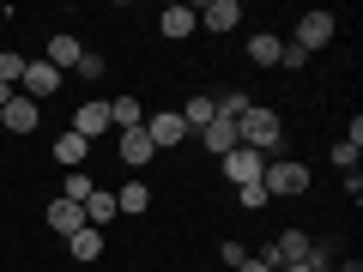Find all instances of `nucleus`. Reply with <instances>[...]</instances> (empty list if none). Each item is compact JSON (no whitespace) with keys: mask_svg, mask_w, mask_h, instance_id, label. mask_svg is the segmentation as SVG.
I'll list each match as a JSON object with an SVG mask.
<instances>
[{"mask_svg":"<svg viewBox=\"0 0 363 272\" xmlns=\"http://www.w3.org/2000/svg\"><path fill=\"white\" fill-rule=\"evenodd\" d=\"M236 140H242L248 152H260V157H279V152H285V121L255 103L242 121H236Z\"/></svg>","mask_w":363,"mask_h":272,"instance_id":"1","label":"nucleus"},{"mask_svg":"<svg viewBox=\"0 0 363 272\" xmlns=\"http://www.w3.org/2000/svg\"><path fill=\"white\" fill-rule=\"evenodd\" d=\"M260 188H267V200H291L309 188V164H297V157H267V169H260Z\"/></svg>","mask_w":363,"mask_h":272,"instance_id":"2","label":"nucleus"},{"mask_svg":"<svg viewBox=\"0 0 363 272\" xmlns=\"http://www.w3.org/2000/svg\"><path fill=\"white\" fill-rule=\"evenodd\" d=\"M333 30H339L333 13H303V18H297V49H303V55L327 49V42H333Z\"/></svg>","mask_w":363,"mask_h":272,"instance_id":"3","label":"nucleus"},{"mask_svg":"<svg viewBox=\"0 0 363 272\" xmlns=\"http://www.w3.org/2000/svg\"><path fill=\"white\" fill-rule=\"evenodd\" d=\"M145 140H152L157 152H169V145L188 140V121H182L176 109H157V115H145Z\"/></svg>","mask_w":363,"mask_h":272,"instance_id":"4","label":"nucleus"},{"mask_svg":"<svg viewBox=\"0 0 363 272\" xmlns=\"http://www.w3.org/2000/svg\"><path fill=\"white\" fill-rule=\"evenodd\" d=\"M55 91H61V73H55L49 61H25V79H18V97L43 103V97H55Z\"/></svg>","mask_w":363,"mask_h":272,"instance_id":"5","label":"nucleus"},{"mask_svg":"<svg viewBox=\"0 0 363 272\" xmlns=\"http://www.w3.org/2000/svg\"><path fill=\"white\" fill-rule=\"evenodd\" d=\"M37 121H43V103H30V97L13 91V103L0 109V133H37Z\"/></svg>","mask_w":363,"mask_h":272,"instance_id":"6","label":"nucleus"},{"mask_svg":"<svg viewBox=\"0 0 363 272\" xmlns=\"http://www.w3.org/2000/svg\"><path fill=\"white\" fill-rule=\"evenodd\" d=\"M218 164H224V176H230L236 188H248V181H260L267 157H260V152H248V145H236V152H230V157H218Z\"/></svg>","mask_w":363,"mask_h":272,"instance_id":"7","label":"nucleus"},{"mask_svg":"<svg viewBox=\"0 0 363 272\" xmlns=\"http://www.w3.org/2000/svg\"><path fill=\"white\" fill-rule=\"evenodd\" d=\"M194 25H206L212 37H224V30L242 25V6H236V0H206V13H194Z\"/></svg>","mask_w":363,"mask_h":272,"instance_id":"8","label":"nucleus"},{"mask_svg":"<svg viewBox=\"0 0 363 272\" xmlns=\"http://www.w3.org/2000/svg\"><path fill=\"white\" fill-rule=\"evenodd\" d=\"M73 133H79V140L109 133V103H97V97H91V103H79V109H73Z\"/></svg>","mask_w":363,"mask_h":272,"instance_id":"9","label":"nucleus"},{"mask_svg":"<svg viewBox=\"0 0 363 272\" xmlns=\"http://www.w3.org/2000/svg\"><path fill=\"white\" fill-rule=\"evenodd\" d=\"M200 140H206V152H212V157H230L236 145H242V140H236V121H224V115H212L206 128H200Z\"/></svg>","mask_w":363,"mask_h":272,"instance_id":"10","label":"nucleus"},{"mask_svg":"<svg viewBox=\"0 0 363 272\" xmlns=\"http://www.w3.org/2000/svg\"><path fill=\"white\" fill-rule=\"evenodd\" d=\"M43 218H49L55 236H79V230H85V206H73V200H55Z\"/></svg>","mask_w":363,"mask_h":272,"instance_id":"11","label":"nucleus"},{"mask_svg":"<svg viewBox=\"0 0 363 272\" xmlns=\"http://www.w3.org/2000/svg\"><path fill=\"white\" fill-rule=\"evenodd\" d=\"M157 30H164L169 42H182V37H194V6H164V13H157Z\"/></svg>","mask_w":363,"mask_h":272,"instance_id":"12","label":"nucleus"},{"mask_svg":"<svg viewBox=\"0 0 363 272\" xmlns=\"http://www.w3.org/2000/svg\"><path fill=\"white\" fill-rule=\"evenodd\" d=\"M152 157H157V145L145 140V128H128V133H121V164L145 169V164H152Z\"/></svg>","mask_w":363,"mask_h":272,"instance_id":"13","label":"nucleus"},{"mask_svg":"<svg viewBox=\"0 0 363 272\" xmlns=\"http://www.w3.org/2000/svg\"><path fill=\"white\" fill-rule=\"evenodd\" d=\"M79 55H85V49H79V37L55 30V37H49V55H43V61H49L55 73H67V67H79Z\"/></svg>","mask_w":363,"mask_h":272,"instance_id":"14","label":"nucleus"},{"mask_svg":"<svg viewBox=\"0 0 363 272\" xmlns=\"http://www.w3.org/2000/svg\"><path fill=\"white\" fill-rule=\"evenodd\" d=\"M116 194H109V188H91V200H85V224L91 230H109V218H116Z\"/></svg>","mask_w":363,"mask_h":272,"instance_id":"15","label":"nucleus"},{"mask_svg":"<svg viewBox=\"0 0 363 272\" xmlns=\"http://www.w3.org/2000/svg\"><path fill=\"white\" fill-rule=\"evenodd\" d=\"M109 128H116V133L145 128V109H140V97H109Z\"/></svg>","mask_w":363,"mask_h":272,"instance_id":"16","label":"nucleus"},{"mask_svg":"<svg viewBox=\"0 0 363 272\" xmlns=\"http://www.w3.org/2000/svg\"><path fill=\"white\" fill-rule=\"evenodd\" d=\"M309 236H303V230H279V236H272V260H279V266H285V260H309Z\"/></svg>","mask_w":363,"mask_h":272,"instance_id":"17","label":"nucleus"},{"mask_svg":"<svg viewBox=\"0 0 363 272\" xmlns=\"http://www.w3.org/2000/svg\"><path fill=\"white\" fill-rule=\"evenodd\" d=\"M85 152H91V140H79L73 128L55 140V164H67V169H85Z\"/></svg>","mask_w":363,"mask_h":272,"instance_id":"18","label":"nucleus"},{"mask_svg":"<svg viewBox=\"0 0 363 272\" xmlns=\"http://www.w3.org/2000/svg\"><path fill=\"white\" fill-rule=\"evenodd\" d=\"M176 115H182V121H188V133H200V128H206V121H212V115H218V109H212V97H206V91H200V97H188V103H182V109H176Z\"/></svg>","mask_w":363,"mask_h":272,"instance_id":"19","label":"nucleus"},{"mask_svg":"<svg viewBox=\"0 0 363 272\" xmlns=\"http://www.w3.org/2000/svg\"><path fill=\"white\" fill-rule=\"evenodd\" d=\"M279 49H285V42L267 37V30H255V37H248V61H255V67H279Z\"/></svg>","mask_w":363,"mask_h":272,"instance_id":"20","label":"nucleus"},{"mask_svg":"<svg viewBox=\"0 0 363 272\" xmlns=\"http://www.w3.org/2000/svg\"><path fill=\"white\" fill-rule=\"evenodd\" d=\"M67 248H73V260H97V254H104V230H91V224H85L79 236H67Z\"/></svg>","mask_w":363,"mask_h":272,"instance_id":"21","label":"nucleus"},{"mask_svg":"<svg viewBox=\"0 0 363 272\" xmlns=\"http://www.w3.org/2000/svg\"><path fill=\"white\" fill-rule=\"evenodd\" d=\"M91 188H97V181H91L85 169H67V181H61V200H73V206H85V200H91Z\"/></svg>","mask_w":363,"mask_h":272,"instance_id":"22","label":"nucleus"},{"mask_svg":"<svg viewBox=\"0 0 363 272\" xmlns=\"http://www.w3.org/2000/svg\"><path fill=\"white\" fill-rule=\"evenodd\" d=\"M116 206L121 212H145V206H152V188H145V181H128V188L116 194Z\"/></svg>","mask_w":363,"mask_h":272,"instance_id":"23","label":"nucleus"},{"mask_svg":"<svg viewBox=\"0 0 363 272\" xmlns=\"http://www.w3.org/2000/svg\"><path fill=\"white\" fill-rule=\"evenodd\" d=\"M25 79V55L18 49H0V85H18Z\"/></svg>","mask_w":363,"mask_h":272,"instance_id":"24","label":"nucleus"},{"mask_svg":"<svg viewBox=\"0 0 363 272\" xmlns=\"http://www.w3.org/2000/svg\"><path fill=\"white\" fill-rule=\"evenodd\" d=\"M236 206H242V212H260V206H267V188H260V181H248V188H236Z\"/></svg>","mask_w":363,"mask_h":272,"instance_id":"25","label":"nucleus"},{"mask_svg":"<svg viewBox=\"0 0 363 272\" xmlns=\"http://www.w3.org/2000/svg\"><path fill=\"white\" fill-rule=\"evenodd\" d=\"M73 73H79V79H104V73H109V61H104V55H91V49H85V55H79V67H73Z\"/></svg>","mask_w":363,"mask_h":272,"instance_id":"26","label":"nucleus"},{"mask_svg":"<svg viewBox=\"0 0 363 272\" xmlns=\"http://www.w3.org/2000/svg\"><path fill=\"white\" fill-rule=\"evenodd\" d=\"M279 67H285V73H303V67H309V55H303L297 42H285V49H279Z\"/></svg>","mask_w":363,"mask_h":272,"instance_id":"27","label":"nucleus"},{"mask_svg":"<svg viewBox=\"0 0 363 272\" xmlns=\"http://www.w3.org/2000/svg\"><path fill=\"white\" fill-rule=\"evenodd\" d=\"M333 164L351 176V169H357V145H351V140H339V145H333Z\"/></svg>","mask_w":363,"mask_h":272,"instance_id":"28","label":"nucleus"},{"mask_svg":"<svg viewBox=\"0 0 363 272\" xmlns=\"http://www.w3.org/2000/svg\"><path fill=\"white\" fill-rule=\"evenodd\" d=\"M218 260H224V266H242L248 248H242V242H224V248H218Z\"/></svg>","mask_w":363,"mask_h":272,"instance_id":"29","label":"nucleus"},{"mask_svg":"<svg viewBox=\"0 0 363 272\" xmlns=\"http://www.w3.org/2000/svg\"><path fill=\"white\" fill-rule=\"evenodd\" d=\"M236 272H279V266H272L267 254H248V260H242V266H236Z\"/></svg>","mask_w":363,"mask_h":272,"instance_id":"30","label":"nucleus"},{"mask_svg":"<svg viewBox=\"0 0 363 272\" xmlns=\"http://www.w3.org/2000/svg\"><path fill=\"white\" fill-rule=\"evenodd\" d=\"M279 272H321V260H285Z\"/></svg>","mask_w":363,"mask_h":272,"instance_id":"31","label":"nucleus"},{"mask_svg":"<svg viewBox=\"0 0 363 272\" xmlns=\"http://www.w3.org/2000/svg\"><path fill=\"white\" fill-rule=\"evenodd\" d=\"M6 103H13V85H0V109H6Z\"/></svg>","mask_w":363,"mask_h":272,"instance_id":"32","label":"nucleus"},{"mask_svg":"<svg viewBox=\"0 0 363 272\" xmlns=\"http://www.w3.org/2000/svg\"><path fill=\"white\" fill-rule=\"evenodd\" d=\"M321 272H339V266H321Z\"/></svg>","mask_w":363,"mask_h":272,"instance_id":"33","label":"nucleus"}]
</instances>
